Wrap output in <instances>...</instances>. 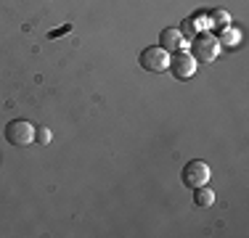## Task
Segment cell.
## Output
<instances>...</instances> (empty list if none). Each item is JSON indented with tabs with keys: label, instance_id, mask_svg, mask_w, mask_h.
Returning a JSON list of instances; mask_svg holds the SVG:
<instances>
[{
	"label": "cell",
	"instance_id": "1",
	"mask_svg": "<svg viewBox=\"0 0 249 238\" xmlns=\"http://www.w3.org/2000/svg\"><path fill=\"white\" fill-rule=\"evenodd\" d=\"M188 53L196 58V64H212L217 58V53H220V40H217L215 34H210V32L194 34L191 51Z\"/></svg>",
	"mask_w": 249,
	"mask_h": 238
},
{
	"label": "cell",
	"instance_id": "2",
	"mask_svg": "<svg viewBox=\"0 0 249 238\" xmlns=\"http://www.w3.org/2000/svg\"><path fill=\"white\" fill-rule=\"evenodd\" d=\"M5 140L16 148H24L35 140V124L27 122V119H11L5 124Z\"/></svg>",
	"mask_w": 249,
	"mask_h": 238
},
{
	"label": "cell",
	"instance_id": "3",
	"mask_svg": "<svg viewBox=\"0 0 249 238\" xmlns=\"http://www.w3.org/2000/svg\"><path fill=\"white\" fill-rule=\"evenodd\" d=\"M138 64L146 71H167V67H170V51H164L162 45L143 48V51H141Z\"/></svg>",
	"mask_w": 249,
	"mask_h": 238
},
{
	"label": "cell",
	"instance_id": "4",
	"mask_svg": "<svg viewBox=\"0 0 249 238\" xmlns=\"http://www.w3.org/2000/svg\"><path fill=\"white\" fill-rule=\"evenodd\" d=\"M196 58L191 56L188 51H175L173 56H170V71H173L175 80H191L194 74H196Z\"/></svg>",
	"mask_w": 249,
	"mask_h": 238
},
{
	"label": "cell",
	"instance_id": "5",
	"mask_svg": "<svg viewBox=\"0 0 249 238\" xmlns=\"http://www.w3.org/2000/svg\"><path fill=\"white\" fill-rule=\"evenodd\" d=\"M180 180L186 188H199V186H207L210 183V167H207V162H199V159H194V162H188L186 167H183L180 172Z\"/></svg>",
	"mask_w": 249,
	"mask_h": 238
},
{
	"label": "cell",
	"instance_id": "6",
	"mask_svg": "<svg viewBox=\"0 0 249 238\" xmlns=\"http://www.w3.org/2000/svg\"><path fill=\"white\" fill-rule=\"evenodd\" d=\"M159 45L164 48V51H180L183 45V34L180 29H162V34H159Z\"/></svg>",
	"mask_w": 249,
	"mask_h": 238
},
{
	"label": "cell",
	"instance_id": "7",
	"mask_svg": "<svg viewBox=\"0 0 249 238\" xmlns=\"http://www.w3.org/2000/svg\"><path fill=\"white\" fill-rule=\"evenodd\" d=\"M212 201H215V190H212L210 186H199V188H194V204L196 206H212Z\"/></svg>",
	"mask_w": 249,
	"mask_h": 238
},
{
	"label": "cell",
	"instance_id": "8",
	"mask_svg": "<svg viewBox=\"0 0 249 238\" xmlns=\"http://www.w3.org/2000/svg\"><path fill=\"white\" fill-rule=\"evenodd\" d=\"M210 19H212V24H215V27H220V29H228V21H231V16L225 14L223 8H215L210 14Z\"/></svg>",
	"mask_w": 249,
	"mask_h": 238
},
{
	"label": "cell",
	"instance_id": "9",
	"mask_svg": "<svg viewBox=\"0 0 249 238\" xmlns=\"http://www.w3.org/2000/svg\"><path fill=\"white\" fill-rule=\"evenodd\" d=\"M35 140H37L40 146H48V143L53 140V133L48 127H35Z\"/></svg>",
	"mask_w": 249,
	"mask_h": 238
},
{
	"label": "cell",
	"instance_id": "10",
	"mask_svg": "<svg viewBox=\"0 0 249 238\" xmlns=\"http://www.w3.org/2000/svg\"><path fill=\"white\" fill-rule=\"evenodd\" d=\"M180 34H188V37H194V34H196V24H194L191 19H186V21H183V27H180Z\"/></svg>",
	"mask_w": 249,
	"mask_h": 238
},
{
	"label": "cell",
	"instance_id": "11",
	"mask_svg": "<svg viewBox=\"0 0 249 238\" xmlns=\"http://www.w3.org/2000/svg\"><path fill=\"white\" fill-rule=\"evenodd\" d=\"M223 43H225V45H236V34L225 32V34H223Z\"/></svg>",
	"mask_w": 249,
	"mask_h": 238
}]
</instances>
